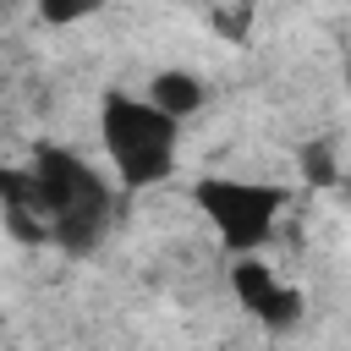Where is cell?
Instances as JSON below:
<instances>
[{"instance_id": "cell-5", "label": "cell", "mask_w": 351, "mask_h": 351, "mask_svg": "<svg viewBox=\"0 0 351 351\" xmlns=\"http://www.w3.org/2000/svg\"><path fill=\"white\" fill-rule=\"evenodd\" d=\"M143 99H148L159 115H170L176 126H186V121L208 104V82H203L192 66H159V71L143 82Z\"/></svg>"}, {"instance_id": "cell-2", "label": "cell", "mask_w": 351, "mask_h": 351, "mask_svg": "<svg viewBox=\"0 0 351 351\" xmlns=\"http://www.w3.org/2000/svg\"><path fill=\"white\" fill-rule=\"evenodd\" d=\"M99 148L110 159V176L121 192H148L176 176L181 159V126L159 115L143 93L132 88H104L99 93Z\"/></svg>"}, {"instance_id": "cell-8", "label": "cell", "mask_w": 351, "mask_h": 351, "mask_svg": "<svg viewBox=\"0 0 351 351\" xmlns=\"http://www.w3.org/2000/svg\"><path fill=\"white\" fill-rule=\"evenodd\" d=\"M27 203V165H0V208Z\"/></svg>"}, {"instance_id": "cell-1", "label": "cell", "mask_w": 351, "mask_h": 351, "mask_svg": "<svg viewBox=\"0 0 351 351\" xmlns=\"http://www.w3.org/2000/svg\"><path fill=\"white\" fill-rule=\"evenodd\" d=\"M27 208L44 219L49 247L66 258H88L115 214V186L71 148L38 143L27 159Z\"/></svg>"}, {"instance_id": "cell-6", "label": "cell", "mask_w": 351, "mask_h": 351, "mask_svg": "<svg viewBox=\"0 0 351 351\" xmlns=\"http://www.w3.org/2000/svg\"><path fill=\"white\" fill-rule=\"evenodd\" d=\"M302 176H307V186H340V159H335L329 137H318V143L302 148Z\"/></svg>"}, {"instance_id": "cell-9", "label": "cell", "mask_w": 351, "mask_h": 351, "mask_svg": "<svg viewBox=\"0 0 351 351\" xmlns=\"http://www.w3.org/2000/svg\"><path fill=\"white\" fill-rule=\"evenodd\" d=\"M93 11H99V5H88V0H82V5H38L44 22H82V16H93Z\"/></svg>"}, {"instance_id": "cell-4", "label": "cell", "mask_w": 351, "mask_h": 351, "mask_svg": "<svg viewBox=\"0 0 351 351\" xmlns=\"http://www.w3.org/2000/svg\"><path fill=\"white\" fill-rule=\"evenodd\" d=\"M225 285H230L236 307H241L252 324H263L269 335L296 329V324H302V313H307V296H302L291 280H280V269H274V263H263V258H230Z\"/></svg>"}, {"instance_id": "cell-11", "label": "cell", "mask_w": 351, "mask_h": 351, "mask_svg": "<svg viewBox=\"0 0 351 351\" xmlns=\"http://www.w3.org/2000/svg\"><path fill=\"white\" fill-rule=\"evenodd\" d=\"M5 351H22V346H5Z\"/></svg>"}, {"instance_id": "cell-7", "label": "cell", "mask_w": 351, "mask_h": 351, "mask_svg": "<svg viewBox=\"0 0 351 351\" xmlns=\"http://www.w3.org/2000/svg\"><path fill=\"white\" fill-rule=\"evenodd\" d=\"M0 225H5V236L22 241V247H49V230H44V219H38L27 203H5V208H0Z\"/></svg>"}, {"instance_id": "cell-10", "label": "cell", "mask_w": 351, "mask_h": 351, "mask_svg": "<svg viewBox=\"0 0 351 351\" xmlns=\"http://www.w3.org/2000/svg\"><path fill=\"white\" fill-rule=\"evenodd\" d=\"M340 77H346V99H351V49H346V60H340Z\"/></svg>"}, {"instance_id": "cell-3", "label": "cell", "mask_w": 351, "mask_h": 351, "mask_svg": "<svg viewBox=\"0 0 351 351\" xmlns=\"http://www.w3.org/2000/svg\"><path fill=\"white\" fill-rule=\"evenodd\" d=\"M291 192L280 181H252V176H197L192 181V208L208 219L214 241L230 258H263V247L280 230Z\"/></svg>"}]
</instances>
